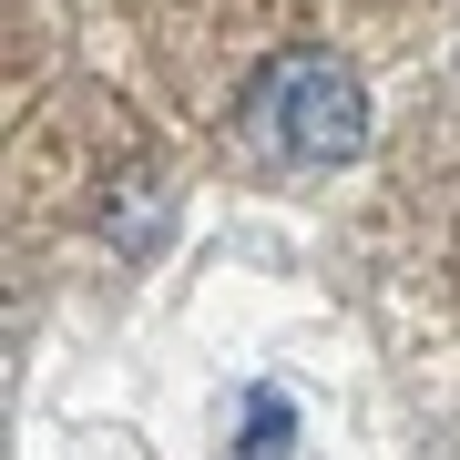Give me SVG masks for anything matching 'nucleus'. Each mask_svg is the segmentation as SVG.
I'll use <instances>...</instances> for the list:
<instances>
[{
	"instance_id": "1",
	"label": "nucleus",
	"mask_w": 460,
	"mask_h": 460,
	"mask_svg": "<svg viewBox=\"0 0 460 460\" xmlns=\"http://www.w3.org/2000/svg\"><path fill=\"white\" fill-rule=\"evenodd\" d=\"M256 113L266 133L296 154V164H348L368 133V102H358V72L338 62V51H277L256 83Z\"/></svg>"
}]
</instances>
